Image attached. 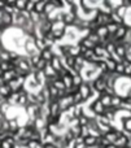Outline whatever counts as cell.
<instances>
[{
    "label": "cell",
    "mask_w": 131,
    "mask_h": 148,
    "mask_svg": "<svg viewBox=\"0 0 131 148\" xmlns=\"http://www.w3.org/2000/svg\"><path fill=\"white\" fill-rule=\"evenodd\" d=\"M34 9H35V0H29L27 4H26L25 10L27 13H31V12H34Z\"/></svg>",
    "instance_id": "ac0fdd59"
},
{
    "label": "cell",
    "mask_w": 131,
    "mask_h": 148,
    "mask_svg": "<svg viewBox=\"0 0 131 148\" xmlns=\"http://www.w3.org/2000/svg\"><path fill=\"white\" fill-rule=\"evenodd\" d=\"M106 27H108V31H109V34H111L112 36L116 34V31L118 30V27H119V25H117V23H114V22H111V23H108L106 25Z\"/></svg>",
    "instance_id": "9a60e30c"
},
{
    "label": "cell",
    "mask_w": 131,
    "mask_h": 148,
    "mask_svg": "<svg viewBox=\"0 0 131 148\" xmlns=\"http://www.w3.org/2000/svg\"><path fill=\"white\" fill-rule=\"evenodd\" d=\"M91 109H92V112L95 113L96 116H103L104 113H105V110H106V107L100 101V99H98V100H95V101L92 103Z\"/></svg>",
    "instance_id": "5b68a950"
},
{
    "label": "cell",
    "mask_w": 131,
    "mask_h": 148,
    "mask_svg": "<svg viewBox=\"0 0 131 148\" xmlns=\"http://www.w3.org/2000/svg\"><path fill=\"white\" fill-rule=\"evenodd\" d=\"M112 96H113V95L105 91V92H103V94H100V97H99V99H100V101L103 103L106 108H109L112 105Z\"/></svg>",
    "instance_id": "52a82bcc"
},
{
    "label": "cell",
    "mask_w": 131,
    "mask_h": 148,
    "mask_svg": "<svg viewBox=\"0 0 131 148\" xmlns=\"http://www.w3.org/2000/svg\"><path fill=\"white\" fill-rule=\"evenodd\" d=\"M98 138H99V136H95V135H92V134L87 135L85 138V146H87V147H95L96 144H98Z\"/></svg>",
    "instance_id": "9c48e42d"
},
{
    "label": "cell",
    "mask_w": 131,
    "mask_h": 148,
    "mask_svg": "<svg viewBox=\"0 0 131 148\" xmlns=\"http://www.w3.org/2000/svg\"><path fill=\"white\" fill-rule=\"evenodd\" d=\"M49 3H52V4H53L56 8H59V9L64 7V0H51Z\"/></svg>",
    "instance_id": "ffe728a7"
},
{
    "label": "cell",
    "mask_w": 131,
    "mask_h": 148,
    "mask_svg": "<svg viewBox=\"0 0 131 148\" xmlns=\"http://www.w3.org/2000/svg\"><path fill=\"white\" fill-rule=\"evenodd\" d=\"M78 20V14L77 13H73V12H65L62 13V22H64V25L66 26H74L75 22H77Z\"/></svg>",
    "instance_id": "3957f363"
},
{
    "label": "cell",
    "mask_w": 131,
    "mask_h": 148,
    "mask_svg": "<svg viewBox=\"0 0 131 148\" xmlns=\"http://www.w3.org/2000/svg\"><path fill=\"white\" fill-rule=\"evenodd\" d=\"M111 17H112V22L117 23V25H125V18L121 17V16L117 12H114V10L111 13Z\"/></svg>",
    "instance_id": "7c38bea8"
},
{
    "label": "cell",
    "mask_w": 131,
    "mask_h": 148,
    "mask_svg": "<svg viewBox=\"0 0 131 148\" xmlns=\"http://www.w3.org/2000/svg\"><path fill=\"white\" fill-rule=\"evenodd\" d=\"M40 56H42V59H43V60L51 62V60L55 57V53H53V51H52V47H46L44 49H42V51H40Z\"/></svg>",
    "instance_id": "8992f818"
},
{
    "label": "cell",
    "mask_w": 131,
    "mask_h": 148,
    "mask_svg": "<svg viewBox=\"0 0 131 148\" xmlns=\"http://www.w3.org/2000/svg\"><path fill=\"white\" fill-rule=\"evenodd\" d=\"M93 91H95V90H93V87H91L90 84L86 83V82H83V83L79 86V94L82 95L83 100H87L88 97L92 95Z\"/></svg>",
    "instance_id": "277c9868"
},
{
    "label": "cell",
    "mask_w": 131,
    "mask_h": 148,
    "mask_svg": "<svg viewBox=\"0 0 131 148\" xmlns=\"http://www.w3.org/2000/svg\"><path fill=\"white\" fill-rule=\"evenodd\" d=\"M5 4L7 5H16V3H17V0H5Z\"/></svg>",
    "instance_id": "44dd1931"
},
{
    "label": "cell",
    "mask_w": 131,
    "mask_h": 148,
    "mask_svg": "<svg viewBox=\"0 0 131 148\" xmlns=\"http://www.w3.org/2000/svg\"><path fill=\"white\" fill-rule=\"evenodd\" d=\"M129 9H130V8L127 7V5L121 4L119 7H117L116 9H114V12H117L119 16H121V17H123V18H125V17H126V14H127V12H129Z\"/></svg>",
    "instance_id": "4fadbf2b"
},
{
    "label": "cell",
    "mask_w": 131,
    "mask_h": 148,
    "mask_svg": "<svg viewBox=\"0 0 131 148\" xmlns=\"http://www.w3.org/2000/svg\"><path fill=\"white\" fill-rule=\"evenodd\" d=\"M1 1H5V0H1Z\"/></svg>",
    "instance_id": "cb8c5ba5"
},
{
    "label": "cell",
    "mask_w": 131,
    "mask_h": 148,
    "mask_svg": "<svg viewBox=\"0 0 131 148\" xmlns=\"http://www.w3.org/2000/svg\"><path fill=\"white\" fill-rule=\"evenodd\" d=\"M65 1H66V3H68V4H69V5H70V4H72V3H74V1H75V0H65Z\"/></svg>",
    "instance_id": "7402d4cb"
},
{
    "label": "cell",
    "mask_w": 131,
    "mask_h": 148,
    "mask_svg": "<svg viewBox=\"0 0 131 148\" xmlns=\"http://www.w3.org/2000/svg\"><path fill=\"white\" fill-rule=\"evenodd\" d=\"M121 109L123 110H129V112H131V96L129 95V96H125L122 97V101H121Z\"/></svg>",
    "instance_id": "30bf717a"
},
{
    "label": "cell",
    "mask_w": 131,
    "mask_h": 148,
    "mask_svg": "<svg viewBox=\"0 0 131 148\" xmlns=\"http://www.w3.org/2000/svg\"><path fill=\"white\" fill-rule=\"evenodd\" d=\"M127 143H129V138H127L126 135H123V134H121V136H119L118 139H117L116 142H114V146L117 148H126Z\"/></svg>",
    "instance_id": "ba28073f"
},
{
    "label": "cell",
    "mask_w": 131,
    "mask_h": 148,
    "mask_svg": "<svg viewBox=\"0 0 131 148\" xmlns=\"http://www.w3.org/2000/svg\"><path fill=\"white\" fill-rule=\"evenodd\" d=\"M129 27H130V26H127L126 23H125V25H119L118 30H117V31H116V34L113 35L112 40H113L114 43H121V42L125 39V36L127 35V31H129Z\"/></svg>",
    "instance_id": "7a4b0ae2"
},
{
    "label": "cell",
    "mask_w": 131,
    "mask_h": 148,
    "mask_svg": "<svg viewBox=\"0 0 131 148\" xmlns=\"http://www.w3.org/2000/svg\"><path fill=\"white\" fill-rule=\"evenodd\" d=\"M105 61H106V65H108V70H109V72H111V73L116 72V66H117V62H118V61H116L113 57H109V59H106Z\"/></svg>",
    "instance_id": "5bb4252c"
},
{
    "label": "cell",
    "mask_w": 131,
    "mask_h": 148,
    "mask_svg": "<svg viewBox=\"0 0 131 148\" xmlns=\"http://www.w3.org/2000/svg\"><path fill=\"white\" fill-rule=\"evenodd\" d=\"M116 74H118V75H123L125 74V64L123 61H118L117 62V66H116Z\"/></svg>",
    "instance_id": "2e32d148"
},
{
    "label": "cell",
    "mask_w": 131,
    "mask_h": 148,
    "mask_svg": "<svg viewBox=\"0 0 131 148\" xmlns=\"http://www.w3.org/2000/svg\"><path fill=\"white\" fill-rule=\"evenodd\" d=\"M92 87H93V90H95L96 92H100V94H103V92H105L106 88H108V83H106V79L104 78L103 75H99L98 78L93 81Z\"/></svg>",
    "instance_id": "6da1fadb"
},
{
    "label": "cell",
    "mask_w": 131,
    "mask_h": 148,
    "mask_svg": "<svg viewBox=\"0 0 131 148\" xmlns=\"http://www.w3.org/2000/svg\"><path fill=\"white\" fill-rule=\"evenodd\" d=\"M46 5H47V3H44L43 0H36V1H35V9H34V12L39 13V14H43L44 10H46Z\"/></svg>",
    "instance_id": "8fae6325"
},
{
    "label": "cell",
    "mask_w": 131,
    "mask_h": 148,
    "mask_svg": "<svg viewBox=\"0 0 131 148\" xmlns=\"http://www.w3.org/2000/svg\"><path fill=\"white\" fill-rule=\"evenodd\" d=\"M3 61V60H1V56H0V62H1Z\"/></svg>",
    "instance_id": "603a6c76"
},
{
    "label": "cell",
    "mask_w": 131,
    "mask_h": 148,
    "mask_svg": "<svg viewBox=\"0 0 131 148\" xmlns=\"http://www.w3.org/2000/svg\"><path fill=\"white\" fill-rule=\"evenodd\" d=\"M27 1H29V0H17V3H16V7H17L20 10H25Z\"/></svg>",
    "instance_id": "d6986e66"
},
{
    "label": "cell",
    "mask_w": 131,
    "mask_h": 148,
    "mask_svg": "<svg viewBox=\"0 0 131 148\" xmlns=\"http://www.w3.org/2000/svg\"><path fill=\"white\" fill-rule=\"evenodd\" d=\"M122 123H123V129L126 131H129V133L131 134V116L130 117H126L122 120Z\"/></svg>",
    "instance_id": "e0dca14e"
}]
</instances>
